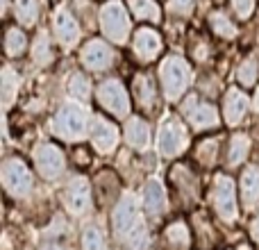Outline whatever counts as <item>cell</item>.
<instances>
[{"label": "cell", "mask_w": 259, "mask_h": 250, "mask_svg": "<svg viewBox=\"0 0 259 250\" xmlns=\"http://www.w3.org/2000/svg\"><path fill=\"white\" fill-rule=\"evenodd\" d=\"M100 27L103 34L114 44H125L130 36V14L121 0H107L100 7Z\"/></svg>", "instance_id": "3"}, {"label": "cell", "mask_w": 259, "mask_h": 250, "mask_svg": "<svg viewBox=\"0 0 259 250\" xmlns=\"http://www.w3.org/2000/svg\"><path fill=\"white\" fill-rule=\"evenodd\" d=\"M80 23L68 7H57L53 14V34L62 46H75L80 41Z\"/></svg>", "instance_id": "14"}, {"label": "cell", "mask_w": 259, "mask_h": 250, "mask_svg": "<svg viewBox=\"0 0 259 250\" xmlns=\"http://www.w3.org/2000/svg\"><path fill=\"white\" fill-rule=\"evenodd\" d=\"M257 107H259V94H257Z\"/></svg>", "instance_id": "39"}, {"label": "cell", "mask_w": 259, "mask_h": 250, "mask_svg": "<svg viewBox=\"0 0 259 250\" xmlns=\"http://www.w3.org/2000/svg\"><path fill=\"white\" fill-rule=\"evenodd\" d=\"M96 98H98V105L105 109V112L114 114L118 118H127L130 116V96L125 91V87L118 80H105L100 82L98 91H96Z\"/></svg>", "instance_id": "7"}, {"label": "cell", "mask_w": 259, "mask_h": 250, "mask_svg": "<svg viewBox=\"0 0 259 250\" xmlns=\"http://www.w3.org/2000/svg\"><path fill=\"white\" fill-rule=\"evenodd\" d=\"M14 16L21 25H34L39 18V0H14Z\"/></svg>", "instance_id": "29"}, {"label": "cell", "mask_w": 259, "mask_h": 250, "mask_svg": "<svg viewBox=\"0 0 259 250\" xmlns=\"http://www.w3.org/2000/svg\"><path fill=\"white\" fill-rule=\"evenodd\" d=\"M257 77H259V62L255 57H246L241 62V66H239L237 71V80L241 87H246V89H250V87L257 85Z\"/></svg>", "instance_id": "30"}, {"label": "cell", "mask_w": 259, "mask_h": 250, "mask_svg": "<svg viewBox=\"0 0 259 250\" xmlns=\"http://www.w3.org/2000/svg\"><path fill=\"white\" fill-rule=\"evenodd\" d=\"M166 246L170 250H189L191 248V230L184 221H173L168 228L164 230Z\"/></svg>", "instance_id": "19"}, {"label": "cell", "mask_w": 259, "mask_h": 250, "mask_svg": "<svg viewBox=\"0 0 259 250\" xmlns=\"http://www.w3.org/2000/svg\"><path fill=\"white\" fill-rule=\"evenodd\" d=\"M118 139H121V132L109 118L94 116V121H91V143L100 152H112L118 146Z\"/></svg>", "instance_id": "15"}, {"label": "cell", "mask_w": 259, "mask_h": 250, "mask_svg": "<svg viewBox=\"0 0 259 250\" xmlns=\"http://www.w3.org/2000/svg\"><path fill=\"white\" fill-rule=\"evenodd\" d=\"M250 234H252V239H255V243L259 246V216L255 221H252V225H250Z\"/></svg>", "instance_id": "37"}, {"label": "cell", "mask_w": 259, "mask_h": 250, "mask_svg": "<svg viewBox=\"0 0 259 250\" xmlns=\"http://www.w3.org/2000/svg\"><path fill=\"white\" fill-rule=\"evenodd\" d=\"M80 62L89 71H105L114 62V50L107 41L103 39H89L80 50Z\"/></svg>", "instance_id": "12"}, {"label": "cell", "mask_w": 259, "mask_h": 250, "mask_svg": "<svg viewBox=\"0 0 259 250\" xmlns=\"http://www.w3.org/2000/svg\"><path fill=\"white\" fill-rule=\"evenodd\" d=\"M207 21H209V30L214 32L216 36H221V39H234V36H237V25H234L232 18L225 12H221V9L211 12Z\"/></svg>", "instance_id": "26"}, {"label": "cell", "mask_w": 259, "mask_h": 250, "mask_svg": "<svg viewBox=\"0 0 259 250\" xmlns=\"http://www.w3.org/2000/svg\"><path fill=\"white\" fill-rule=\"evenodd\" d=\"M112 223L116 234L127 243L132 250H141L148 243V228L139 216L137 200L132 196H123L118 200L116 210L112 214Z\"/></svg>", "instance_id": "1"}, {"label": "cell", "mask_w": 259, "mask_h": 250, "mask_svg": "<svg viewBox=\"0 0 259 250\" xmlns=\"http://www.w3.org/2000/svg\"><path fill=\"white\" fill-rule=\"evenodd\" d=\"M91 184L84 178H73L64 189V202L66 210L75 216H84L91 210Z\"/></svg>", "instance_id": "13"}, {"label": "cell", "mask_w": 259, "mask_h": 250, "mask_svg": "<svg viewBox=\"0 0 259 250\" xmlns=\"http://www.w3.org/2000/svg\"><path fill=\"white\" fill-rule=\"evenodd\" d=\"M255 5L257 0H230V9L232 14L239 18V21H248L255 12Z\"/></svg>", "instance_id": "35"}, {"label": "cell", "mask_w": 259, "mask_h": 250, "mask_svg": "<svg viewBox=\"0 0 259 250\" xmlns=\"http://www.w3.org/2000/svg\"><path fill=\"white\" fill-rule=\"evenodd\" d=\"M193 221H198V223L202 225V234H198V239H200V246L209 248L211 243L216 241V232H214V228H211V225L207 223L205 216H200V214H196V219H193Z\"/></svg>", "instance_id": "36"}, {"label": "cell", "mask_w": 259, "mask_h": 250, "mask_svg": "<svg viewBox=\"0 0 259 250\" xmlns=\"http://www.w3.org/2000/svg\"><path fill=\"white\" fill-rule=\"evenodd\" d=\"M125 141L132 148H146L150 141V128L141 116H130L125 123Z\"/></svg>", "instance_id": "20"}, {"label": "cell", "mask_w": 259, "mask_h": 250, "mask_svg": "<svg viewBox=\"0 0 259 250\" xmlns=\"http://www.w3.org/2000/svg\"><path fill=\"white\" fill-rule=\"evenodd\" d=\"M248 105H250V100H248V96L243 94L241 89H237V87L228 89V94H225V98H223L225 123H228V125H239L243 118H246Z\"/></svg>", "instance_id": "16"}, {"label": "cell", "mask_w": 259, "mask_h": 250, "mask_svg": "<svg viewBox=\"0 0 259 250\" xmlns=\"http://www.w3.org/2000/svg\"><path fill=\"white\" fill-rule=\"evenodd\" d=\"M161 50H164V44H161V36H159V32L157 30L143 25V27H139V30L134 32L132 53L137 55L139 62H143V64L155 62V59L161 55Z\"/></svg>", "instance_id": "11"}, {"label": "cell", "mask_w": 259, "mask_h": 250, "mask_svg": "<svg viewBox=\"0 0 259 250\" xmlns=\"http://www.w3.org/2000/svg\"><path fill=\"white\" fill-rule=\"evenodd\" d=\"M132 91H134V98H137V105L141 109L152 112V109L157 107V87L148 73H137V75H134Z\"/></svg>", "instance_id": "17"}, {"label": "cell", "mask_w": 259, "mask_h": 250, "mask_svg": "<svg viewBox=\"0 0 259 250\" xmlns=\"http://www.w3.org/2000/svg\"><path fill=\"white\" fill-rule=\"evenodd\" d=\"M159 82H161V91L168 100H180L182 94L189 89L191 85V66L184 57L180 55H168L164 57L159 66Z\"/></svg>", "instance_id": "2"}, {"label": "cell", "mask_w": 259, "mask_h": 250, "mask_svg": "<svg viewBox=\"0 0 259 250\" xmlns=\"http://www.w3.org/2000/svg\"><path fill=\"white\" fill-rule=\"evenodd\" d=\"M127 7L134 18L143 23H159L161 21V9L157 0H127Z\"/></svg>", "instance_id": "24"}, {"label": "cell", "mask_w": 259, "mask_h": 250, "mask_svg": "<svg viewBox=\"0 0 259 250\" xmlns=\"http://www.w3.org/2000/svg\"><path fill=\"white\" fill-rule=\"evenodd\" d=\"M143 207H146L150 214H161L166 210V191L157 180H150V182L143 187Z\"/></svg>", "instance_id": "21"}, {"label": "cell", "mask_w": 259, "mask_h": 250, "mask_svg": "<svg viewBox=\"0 0 259 250\" xmlns=\"http://www.w3.org/2000/svg\"><path fill=\"white\" fill-rule=\"evenodd\" d=\"M180 112H182V116L189 121V125H191L193 130H198V132L214 130V128H219V123H221L219 109H216L214 105L200 100L198 96H189V98L182 103Z\"/></svg>", "instance_id": "6"}, {"label": "cell", "mask_w": 259, "mask_h": 250, "mask_svg": "<svg viewBox=\"0 0 259 250\" xmlns=\"http://www.w3.org/2000/svg\"><path fill=\"white\" fill-rule=\"evenodd\" d=\"M14 91H18V75L12 71V68H5L3 71V103H5V107L12 105Z\"/></svg>", "instance_id": "32"}, {"label": "cell", "mask_w": 259, "mask_h": 250, "mask_svg": "<svg viewBox=\"0 0 259 250\" xmlns=\"http://www.w3.org/2000/svg\"><path fill=\"white\" fill-rule=\"evenodd\" d=\"M53 132L66 141H80L89 132V116L77 105H64L53 121Z\"/></svg>", "instance_id": "4"}, {"label": "cell", "mask_w": 259, "mask_h": 250, "mask_svg": "<svg viewBox=\"0 0 259 250\" xmlns=\"http://www.w3.org/2000/svg\"><path fill=\"white\" fill-rule=\"evenodd\" d=\"M118 189H121V182H118L116 173H112V171H100L96 182H94V191L98 193L103 205H107V202L116 196Z\"/></svg>", "instance_id": "22"}, {"label": "cell", "mask_w": 259, "mask_h": 250, "mask_svg": "<svg viewBox=\"0 0 259 250\" xmlns=\"http://www.w3.org/2000/svg\"><path fill=\"white\" fill-rule=\"evenodd\" d=\"M0 175H3V187L7 189V193L21 198L25 196L32 189V173L25 166V161L18 159V157H9V159L3 161V169H0Z\"/></svg>", "instance_id": "9"}, {"label": "cell", "mask_w": 259, "mask_h": 250, "mask_svg": "<svg viewBox=\"0 0 259 250\" xmlns=\"http://www.w3.org/2000/svg\"><path fill=\"white\" fill-rule=\"evenodd\" d=\"M82 248H84V250H103L105 248L103 234H100L98 228H94V225H87L84 232H82Z\"/></svg>", "instance_id": "34"}, {"label": "cell", "mask_w": 259, "mask_h": 250, "mask_svg": "<svg viewBox=\"0 0 259 250\" xmlns=\"http://www.w3.org/2000/svg\"><path fill=\"white\" fill-rule=\"evenodd\" d=\"M68 91H71V96L77 100H89L91 80L84 75V73H73L71 80H68Z\"/></svg>", "instance_id": "31"}, {"label": "cell", "mask_w": 259, "mask_h": 250, "mask_svg": "<svg viewBox=\"0 0 259 250\" xmlns=\"http://www.w3.org/2000/svg\"><path fill=\"white\" fill-rule=\"evenodd\" d=\"M237 250H252V248H250V246H239Z\"/></svg>", "instance_id": "38"}, {"label": "cell", "mask_w": 259, "mask_h": 250, "mask_svg": "<svg viewBox=\"0 0 259 250\" xmlns=\"http://www.w3.org/2000/svg\"><path fill=\"white\" fill-rule=\"evenodd\" d=\"M239 189H241V200L246 210H259V164H252L243 171Z\"/></svg>", "instance_id": "18"}, {"label": "cell", "mask_w": 259, "mask_h": 250, "mask_svg": "<svg viewBox=\"0 0 259 250\" xmlns=\"http://www.w3.org/2000/svg\"><path fill=\"white\" fill-rule=\"evenodd\" d=\"M211 205L214 212L219 214V219H223L225 223L237 221V184L230 175H216L214 184H211Z\"/></svg>", "instance_id": "5"}, {"label": "cell", "mask_w": 259, "mask_h": 250, "mask_svg": "<svg viewBox=\"0 0 259 250\" xmlns=\"http://www.w3.org/2000/svg\"><path fill=\"white\" fill-rule=\"evenodd\" d=\"M27 50V36L18 25L5 27V55L7 57H21Z\"/></svg>", "instance_id": "23"}, {"label": "cell", "mask_w": 259, "mask_h": 250, "mask_svg": "<svg viewBox=\"0 0 259 250\" xmlns=\"http://www.w3.org/2000/svg\"><path fill=\"white\" fill-rule=\"evenodd\" d=\"M34 166L41 178L57 180L66 169L62 148L55 146V143H41L39 148H34Z\"/></svg>", "instance_id": "10"}, {"label": "cell", "mask_w": 259, "mask_h": 250, "mask_svg": "<svg viewBox=\"0 0 259 250\" xmlns=\"http://www.w3.org/2000/svg\"><path fill=\"white\" fill-rule=\"evenodd\" d=\"M219 152H221V139L207 137L196 146V161L209 169V166H214L219 161Z\"/></svg>", "instance_id": "25"}, {"label": "cell", "mask_w": 259, "mask_h": 250, "mask_svg": "<svg viewBox=\"0 0 259 250\" xmlns=\"http://www.w3.org/2000/svg\"><path fill=\"white\" fill-rule=\"evenodd\" d=\"M193 5H196V0H168L166 12L173 18H189L193 12Z\"/></svg>", "instance_id": "33"}, {"label": "cell", "mask_w": 259, "mask_h": 250, "mask_svg": "<svg viewBox=\"0 0 259 250\" xmlns=\"http://www.w3.org/2000/svg\"><path fill=\"white\" fill-rule=\"evenodd\" d=\"M189 146V132L184 123L175 116H168L159 128V152L164 157H178Z\"/></svg>", "instance_id": "8"}, {"label": "cell", "mask_w": 259, "mask_h": 250, "mask_svg": "<svg viewBox=\"0 0 259 250\" xmlns=\"http://www.w3.org/2000/svg\"><path fill=\"white\" fill-rule=\"evenodd\" d=\"M248 152H250V137L248 134H234L228 146V164L230 166L243 164Z\"/></svg>", "instance_id": "27"}, {"label": "cell", "mask_w": 259, "mask_h": 250, "mask_svg": "<svg viewBox=\"0 0 259 250\" xmlns=\"http://www.w3.org/2000/svg\"><path fill=\"white\" fill-rule=\"evenodd\" d=\"M53 59H55V50L53 44H50V36L46 32H39L34 39V46H32V62L36 66H48Z\"/></svg>", "instance_id": "28"}]
</instances>
